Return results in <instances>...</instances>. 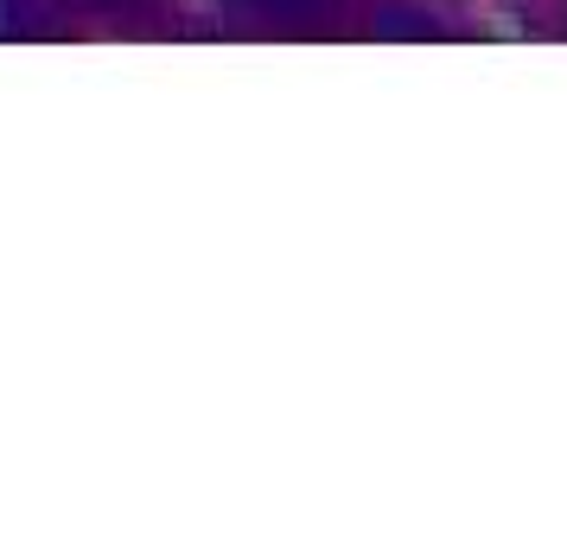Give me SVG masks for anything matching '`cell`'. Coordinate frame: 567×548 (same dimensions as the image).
Wrapping results in <instances>:
<instances>
[]
</instances>
